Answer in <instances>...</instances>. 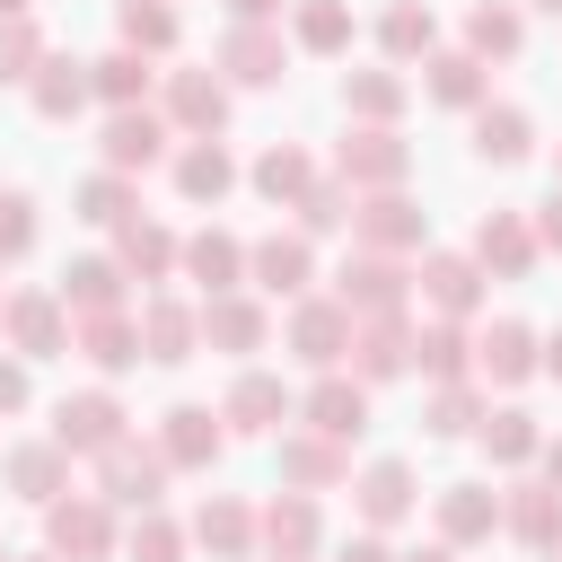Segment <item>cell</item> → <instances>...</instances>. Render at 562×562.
Segmentation results:
<instances>
[{
    "instance_id": "6da1fadb",
    "label": "cell",
    "mask_w": 562,
    "mask_h": 562,
    "mask_svg": "<svg viewBox=\"0 0 562 562\" xmlns=\"http://www.w3.org/2000/svg\"><path fill=\"white\" fill-rule=\"evenodd\" d=\"M114 439H123V404H114V395H61V404H53V448L105 457Z\"/></svg>"
},
{
    "instance_id": "7a4b0ae2",
    "label": "cell",
    "mask_w": 562,
    "mask_h": 562,
    "mask_svg": "<svg viewBox=\"0 0 562 562\" xmlns=\"http://www.w3.org/2000/svg\"><path fill=\"white\" fill-rule=\"evenodd\" d=\"M44 527H53V553H70V562H105L114 553V509L105 501H53Z\"/></svg>"
},
{
    "instance_id": "3957f363",
    "label": "cell",
    "mask_w": 562,
    "mask_h": 562,
    "mask_svg": "<svg viewBox=\"0 0 562 562\" xmlns=\"http://www.w3.org/2000/svg\"><path fill=\"white\" fill-rule=\"evenodd\" d=\"M334 299H342V307H369V316H395V307H404V263H395V255H351V263L334 272Z\"/></svg>"
},
{
    "instance_id": "277c9868",
    "label": "cell",
    "mask_w": 562,
    "mask_h": 562,
    "mask_svg": "<svg viewBox=\"0 0 562 562\" xmlns=\"http://www.w3.org/2000/svg\"><path fill=\"white\" fill-rule=\"evenodd\" d=\"M158 483H167V448H132V439L105 448V501L114 509H149Z\"/></svg>"
},
{
    "instance_id": "5b68a950",
    "label": "cell",
    "mask_w": 562,
    "mask_h": 562,
    "mask_svg": "<svg viewBox=\"0 0 562 562\" xmlns=\"http://www.w3.org/2000/svg\"><path fill=\"white\" fill-rule=\"evenodd\" d=\"M290 351L316 360V369H334V360L351 351V307H342V299H307V307L290 316Z\"/></svg>"
},
{
    "instance_id": "8992f818",
    "label": "cell",
    "mask_w": 562,
    "mask_h": 562,
    "mask_svg": "<svg viewBox=\"0 0 562 562\" xmlns=\"http://www.w3.org/2000/svg\"><path fill=\"white\" fill-rule=\"evenodd\" d=\"M9 342H18L26 360H44V351H70L61 299H53V290H18V299H9Z\"/></svg>"
},
{
    "instance_id": "52a82bcc",
    "label": "cell",
    "mask_w": 562,
    "mask_h": 562,
    "mask_svg": "<svg viewBox=\"0 0 562 562\" xmlns=\"http://www.w3.org/2000/svg\"><path fill=\"white\" fill-rule=\"evenodd\" d=\"M246 272H255V290H272V299H299L307 272H316V255H307V237H263V246L246 255Z\"/></svg>"
},
{
    "instance_id": "ba28073f",
    "label": "cell",
    "mask_w": 562,
    "mask_h": 562,
    "mask_svg": "<svg viewBox=\"0 0 562 562\" xmlns=\"http://www.w3.org/2000/svg\"><path fill=\"white\" fill-rule=\"evenodd\" d=\"M70 351H88L105 378H114V369H132V360H149V351H140V325H132L123 307H105V316H79V342H70Z\"/></svg>"
},
{
    "instance_id": "9c48e42d",
    "label": "cell",
    "mask_w": 562,
    "mask_h": 562,
    "mask_svg": "<svg viewBox=\"0 0 562 562\" xmlns=\"http://www.w3.org/2000/svg\"><path fill=\"white\" fill-rule=\"evenodd\" d=\"M492 527H501L492 483H448V492H439V536H448V544H483Z\"/></svg>"
},
{
    "instance_id": "30bf717a",
    "label": "cell",
    "mask_w": 562,
    "mask_h": 562,
    "mask_svg": "<svg viewBox=\"0 0 562 562\" xmlns=\"http://www.w3.org/2000/svg\"><path fill=\"white\" fill-rule=\"evenodd\" d=\"M26 88H35V114H44V123H70V114H79V105L97 97L88 61H53V53H44V70H35Z\"/></svg>"
},
{
    "instance_id": "8fae6325",
    "label": "cell",
    "mask_w": 562,
    "mask_h": 562,
    "mask_svg": "<svg viewBox=\"0 0 562 562\" xmlns=\"http://www.w3.org/2000/svg\"><path fill=\"white\" fill-rule=\"evenodd\" d=\"M167 114H176L184 132H202V140H211V132L228 123V88H220L211 70H176V88H167Z\"/></svg>"
},
{
    "instance_id": "7c38bea8",
    "label": "cell",
    "mask_w": 562,
    "mask_h": 562,
    "mask_svg": "<svg viewBox=\"0 0 562 562\" xmlns=\"http://www.w3.org/2000/svg\"><path fill=\"white\" fill-rule=\"evenodd\" d=\"M193 342H202V316L193 307H176V299H149L140 307V351L149 360H193Z\"/></svg>"
},
{
    "instance_id": "4fadbf2b",
    "label": "cell",
    "mask_w": 562,
    "mask_h": 562,
    "mask_svg": "<svg viewBox=\"0 0 562 562\" xmlns=\"http://www.w3.org/2000/svg\"><path fill=\"white\" fill-rule=\"evenodd\" d=\"M474 263H492V272H509V281H518V272L536 263V228H527V220H509V211H492V220L474 228Z\"/></svg>"
},
{
    "instance_id": "5bb4252c",
    "label": "cell",
    "mask_w": 562,
    "mask_h": 562,
    "mask_svg": "<svg viewBox=\"0 0 562 562\" xmlns=\"http://www.w3.org/2000/svg\"><path fill=\"white\" fill-rule=\"evenodd\" d=\"M307 422H316V439H360V422H369L360 378H325V386L307 395Z\"/></svg>"
},
{
    "instance_id": "9a60e30c",
    "label": "cell",
    "mask_w": 562,
    "mask_h": 562,
    "mask_svg": "<svg viewBox=\"0 0 562 562\" xmlns=\"http://www.w3.org/2000/svg\"><path fill=\"white\" fill-rule=\"evenodd\" d=\"M255 527H263V544H272L281 562H299V553L316 544V501H307V492H281V501H263Z\"/></svg>"
},
{
    "instance_id": "2e32d148",
    "label": "cell",
    "mask_w": 562,
    "mask_h": 562,
    "mask_svg": "<svg viewBox=\"0 0 562 562\" xmlns=\"http://www.w3.org/2000/svg\"><path fill=\"white\" fill-rule=\"evenodd\" d=\"M220 70H228V79H246V88H272V79H281V35L237 26V35L220 44Z\"/></svg>"
},
{
    "instance_id": "e0dca14e",
    "label": "cell",
    "mask_w": 562,
    "mask_h": 562,
    "mask_svg": "<svg viewBox=\"0 0 562 562\" xmlns=\"http://www.w3.org/2000/svg\"><path fill=\"white\" fill-rule=\"evenodd\" d=\"M158 140H167V132H158V114L123 105V114L105 123V167H114V176H132V167H149V158H158Z\"/></svg>"
},
{
    "instance_id": "ac0fdd59",
    "label": "cell",
    "mask_w": 562,
    "mask_h": 562,
    "mask_svg": "<svg viewBox=\"0 0 562 562\" xmlns=\"http://www.w3.org/2000/svg\"><path fill=\"white\" fill-rule=\"evenodd\" d=\"M342 176L351 184H404V140L395 132H351L342 140Z\"/></svg>"
},
{
    "instance_id": "d6986e66",
    "label": "cell",
    "mask_w": 562,
    "mask_h": 562,
    "mask_svg": "<svg viewBox=\"0 0 562 562\" xmlns=\"http://www.w3.org/2000/svg\"><path fill=\"white\" fill-rule=\"evenodd\" d=\"M228 184H237V158H228L220 140H193V149L176 158V193H184V202H220Z\"/></svg>"
},
{
    "instance_id": "ffe728a7",
    "label": "cell",
    "mask_w": 562,
    "mask_h": 562,
    "mask_svg": "<svg viewBox=\"0 0 562 562\" xmlns=\"http://www.w3.org/2000/svg\"><path fill=\"white\" fill-rule=\"evenodd\" d=\"M184 272H193L211 299H228V290H237V272H246V246H237V237H220V228H202V237L184 246Z\"/></svg>"
},
{
    "instance_id": "44dd1931",
    "label": "cell",
    "mask_w": 562,
    "mask_h": 562,
    "mask_svg": "<svg viewBox=\"0 0 562 562\" xmlns=\"http://www.w3.org/2000/svg\"><path fill=\"white\" fill-rule=\"evenodd\" d=\"M123 299V263H105V255H79L70 272H61V307H79V316H105Z\"/></svg>"
},
{
    "instance_id": "7402d4cb",
    "label": "cell",
    "mask_w": 562,
    "mask_h": 562,
    "mask_svg": "<svg viewBox=\"0 0 562 562\" xmlns=\"http://www.w3.org/2000/svg\"><path fill=\"white\" fill-rule=\"evenodd\" d=\"M422 290H430V307L465 316V307L483 299V263H474V255H430V263H422Z\"/></svg>"
},
{
    "instance_id": "603a6c76",
    "label": "cell",
    "mask_w": 562,
    "mask_h": 562,
    "mask_svg": "<svg viewBox=\"0 0 562 562\" xmlns=\"http://www.w3.org/2000/svg\"><path fill=\"white\" fill-rule=\"evenodd\" d=\"M351 369H360V378H404V369H413V334H404L395 316H378L369 334H351Z\"/></svg>"
},
{
    "instance_id": "cb8c5ba5",
    "label": "cell",
    "mask_w": 562,
    "mask_h": 562,
    "mask_svg": "<svg viewBox=\"0 0 562 562\" xmlns=\"http://www.w3.org/2000/svg\"><path fill=\"white\" fill-rule=\"evenodd\" d=\"M474 369H483V378H501V386H518V378L536 369V334L501 316V325H492V334L474 342Z\"/></svg>"
},
{
    "instance_id": "d4e9b609",
    "label": "cell",
    "mask_w": 562,
    "mask_h": 562,
    "mask_svg": "<svg viewBox=\"0 0 562 562\" xmlns=\"http://www.w3.org/2000/svg\"><path fill=\"white\" fill-rule=\"evenodd\" d=\"M158 448H167V465H211V457H220V413H202V404H176Z\"/></svg>"
},
{
    "instance_id": "484cf974",
    "label": "cell",
    "mask_w": 562,
    "mask_h": 562,
    "mask_svg": "<svg viewBox=\"0 0 562 562\" xmlns=\"http://www.w3.org/2000/svg\"><path fill=\"white\" fill-rule=\"evenodd\" d=\"M9 483H18V501H44V509H53L61 483H70V448H53V439H44V448H18V457H9Z\"/></svg>"
},
{
    "instance_id": "4316f807",
    "label": "cell",
    "mask_w": 562,
    "mask_h": 562,
    "mask_svg": "<svg viewBox=\"0 0 562 562\" xmlns=\"http://www.w3.org/2000/svg\"><path fill=\"white\" fill-rule=\"evenodd\" d=\"M501 518H509V527H518L527 544H544V553L562 544V492H553V483H518Z\"/></svg>"
},
{
    "instance_id": "83f0119b",
    "label": "cell",
    "mask_w": 562,
    "mask_h": 562,
    "mask_svg": "<svg viewBox=\"0 0 562 562\" xmlns=\"http://www.w3.org/2000/svg\"><path fill=\"white\" fill-rule=\"evenodd\" d=\"M527 149H536V132H527L518 105H483V114H474V158L509 167V158H527Z\"/></svg>"
},
{
    "instance_id": "f1b7e54d",
    "label": "cell",
    "mask_w": 562,
    "mask_h": 562,
    "mask_svg": "<svg viewBox=\"0 0 562 562\" xmlns=\"http://www.w3.org/2000/svg\"><path fill=\"white\" fill-rule=\"evenodd\" d=\"M281 413H290L281 378H263V369H255V378H237V386H228V413H220V422H237V430H272Z\"/></svg>"
},
{
    "instance_id": "f546056e",
    "label": "cell",
    "mask_w": 562,
    "mask_h": 562,
    "mask_svg": "<svg viewBox=\"0 0 562 562\" xmlns=\"http://www.w3.org/2000/svg\"><path fill=\"white\" fill-rule=\"evenodd\" d=\"M404 509H413V474H404L395 457L369 465V474H360V518H369V527H395Z\"/></svg>"
},
{
    "instance_id": "4dcf8cb0",
    "label": "cell",
    "mask_w": 562,
    "mask_h": 562,
    "mask_svg": "<svg viewBox=\"0 0 562 562\" xmlns=\"http://www.w3.org/2000/svg\"><path fill=\"white\" fill-rule=\"evenodd\" d=\"M351 228H360L369 246H413V237H422V211H413L404 193H378L369 211H351Z\"/></svg>"
},
{
    "instance_id": "1f68e13d",
    "label": "cell",
    "mask_w": 562,
    "mask_h": 562,
    "mask_svg": "<svg viewBox=\"0 0 562 562\" xmlns=\"http://www.w3.org/2000/svg\"><path fill=\"white\" fill-rule=\"evenodd\" d=\"M202 334H211L220 351H255V342H263V307H255V299H211V307H202Z\"/></svg>"
},
{
    "instance_id": "d6a6232c",
    "label": "cell",
    "mask_w": 562,
    "mask_h": 562,
    "mask_svg": "<svg viewBox=\"0 0 562 562\" xmlns=\"http://www.w3.org/2000/svg\"><path fill=\"white\" fill-rule=\"evenodd\" d=\"M193 536H202L211 553H228V562H246V544H255V518H246L237 501H202V509H193Z\"/></svg>"
},
{
    "instance_id": "836d02e7",
    "label": "cell",
    "mask_w": 562,
    "mask_h": 562,
    "mask_svg": "<svg viewBox=\"0 0 562 562\" xmlns=\"http://www.w3.org/2000/svg\"><path fill=\"white\" fill-rule=\"evenodd\" d=\"M114 26H123L132 53H167V44H176V9H167V0H123Z\"/></svg>"
},
{
    "instance_id": "e575fe53",
    "label": "cell",
    "mask_w": 562,
    "mask_h": 562,
    "mask_svg": "<svg viewBox=\"0 0 562 562\" xmlns=\"http://www.w3.org/2000/svg\"><path fill=\"white\" fill-rule=\"evenodd\" d=\"M88 79H97V97H114V114L123 105H140V88H149V61L123 44V53H105V61H88Z\"/></svg>"
},
{
    "instance_id": "d590c367",
    "label": "cell",
    "mask_w": 562,
    "mask_h": 562,
    "mask_svg": "<svg viewBox=\"0 0 562 562\" xmlns=\"http://www.w3.org/2000/svg\"><path fill=\"white\" fill-rule=\"evenodd\" d=\"M342 105L369 114V123H386V114H404V79H395V70H351V79H342Z\"/></svg>"
},
{
    "instance_id": "8d00e7d4",
    "label": "cell",
    "mask_w": 562,
    "mask_h": 562,
    "mask_svg": "<svg viewBox=\"0 0 562 562\" xmlns=\"http://www.w3.org/2000/svg\"><path fill=\"white\" fill-rule=\"evenodd\" d=\"M307 184H316V167H307L299 149H263V158H255V193H263V202H299Z\"/></svg>"
},
{
    "instance_id": "74e56055",
    "label": "cell",
    "mask_w": 562,
    "mask_h": 562,
    "mask_svg": "<svg viewBox=\"0 0 562 562\" xmlns=\"http://www.w3.org/2000/svg\"><path fill=\"white\" fill-rule=\"evenodd\" d=\"M299 44L307 53H342L351 44V9L342 0H299Z\"/></svg>"
},
{
    "instance_id": "f35d334b",
    "label": "cell",
    "mask_w": 562,
    "mask_h": 562,
    "mask_svg": "<svg viewBox=\"0 0 562 562\" xmlns=\"http://www.w3.org/2000/svg\"><path fill=\"white\" fill-rule=\"evenodd\" d=\"M430 97L439 105H483V61L474 53H439L430 61Z\"/></svg>"
},
{
    "instance_id": "ab89813d",
    "label": "cell",
    "mask_w": 562,
    "mask_h": 562,
    "mask_svg": "<svg viewBox=\"0 0 562 562\" xmlns=\"http://www.w3.org/2000/svg\"><path fill=\"white\" fill-rule=\"evenodd\" d=\"M167 263H176V237H167V228H149V220H123V272L158 281Z\"/></svg>"
},
{
    "instance_id": "60d3db41",
    "label": "cell",
    "mask_w": 562,
    "mask_h": 562,
    "mask_svg": "<svg viewBox=\"0 0 562 562\" xmlns=\"http://www.w3.org/2000/svg\"><path fill=\"white\" fill-rule=\"evenodd\" d=\"M483 448H492L501 465H527V457H536L544 439H536V422H527V413L509 404V413H483Z\"/></svg>"
},
{
    "instance_id": "b9f144b4",
    "label": "cell",
    "mask_w": 562,
    "mask_h": 562,
    "mask_svg": "<svg viewBox=\"0 0 562 562\" xmlns=\"http://www.w3.org/2000/svg\"><path fill=\"white\" fill-rule=\"evenodd\" d=\"M281 474L290 483H342V448L334 439H281Z\"/></svg>"
},
{
    "instance_id": "7bdbcfd3",
    "label": "cell",
    "mask_w": 562,
    "mask_h": 562,
    "mask_svg": "<svg viewBox=\"0 0 562 562\" xmlns=\"http://www.w3.org/2000/svg\"><path fill=\"white\" fill-rule=\"evenodd\" d=\"M378 44H386L395 61L430 53V9H422V0H395V9H386V26H378Z\"/></svg>"
},
{
    "instance_id": "ee69618b",
    "label": "cell",
    "mask_w": 562,
    "mask_h": 562,
    "mask_svg": "<svg viewBox=\"0 0 562 562\" xmlns=\"http://www.w3.org/2000/svg\"><path fill=\"white\" fill-rule=\"evenodd\" d=\"M79 220H97V228H123V220H132V184H123L114 167H105V176H88V184H79Z\"/></svg>"
},
{
    "instance_id": "f6af8a7d",
    "label": "cell",
    "mask_w": 562,
    "mask_h": 562,
    "mask_svg": "<svg viewBox=\"0 0 562 562\" xmlns=\"http://www.w3.org/2000/svg\"><path fill=\"white\" fill-rule=\"evenodd\" d=\"M44 70V35L26 18H0V79H35Z\"/></svg>"
},
{
    "instance_id": "bcb514c9",
    "label": "cell",
    "mask_w": 562,
    "mask_h": 562,
    "mask_svg": "<svg viewBox=\"0 0 562 562\" xmlns=\"http://www.w3.org/2000/svg\"><path fill=\"white\" fill-rule=\"evenodd\" d=\"M465 44H474V53H492V61H501V53H518V18H509V9H492V0H483V9H474V18H465Z\"/></svg>"
},
{
    "instance_id": "7dc6e473",
    "label": "cell",
    "mask_w": 562,
    "mask_h": 562,
    "mask_svg": "<svg viewBox=\"0 0 562 562\" xmlns=\"http://www.w3.org/2000/svg\"><path fill=\"white\" fill-rule=\"evenodd\" d=\"M413 360H422L430 378H457V369H465V334H457V325H430V334H413Z\"/></svg>"
},
{
    "instance_id": "c3c4849f",
    "label": "cell",
    "mask_w": 562,
    "mask_h": 562,
    "mask_svg": "<svg viewBox=\"0 0 562 562\" xmlns=\"http://www.w3.org/2000/svg\"><path fill=\"white\" fill-rule=\"evenodd\" d=\"M26 246H35V202L0 184V263H9V255H26Z\"/></svg>"
},
{
    "instance_id": "681fc988",
    "label": "cell",
    "mask_w": 562,
    "mask_h": 562,
    "mask_svg": "<svg viewBox=\"0 0 562 562\" xmlns=\"http://www.w3.org/2000/svg\"><path fill=\"white\" fill-rule=\"evenodd\" d=\"M351 211H360V202H342V184H307V193H299V220H307L316 237H325V228H342Z\"/></svg>"
},
{
    "instance_id": "f907efd6",
    "label": "cell",
    "mask_w": 562,
    "mask_h": 562,
    "mask_svg": "<svg viewBox=\"0 0 562 562\" xmlns=\"http://www.w3.org/2000/svg\"><path fill=\"white\" fill-rule=\"evenodd\" d=\"M474 422H483V404H474V386H448V395L430 404V430H439V439H457V430H474Z\"/></svg>"
},
{
    "instance_id": "816d5d0a",
    "label": "cell",
    "mask_w": 562,
    "mask_h": 562,
    "mask_svg": "<svg viewBox=\"0 0 562 562\" xmlns=\"http://www.w3.org/2000/svg\"><path fill=\"white\" fill-rule=\"evenodd\" d=\"M176 553H184V536H176L167 518L140 509V527H132V562H176Z\"/></svg>"
},
{
    "instance_id": "f5cc1de1",
    "label": "cell",
    "mask_w": 562,
    "mask_h": 562,
    "mask_svg": "<svg viewBox=\"0 0 562 562\" xmlns=\"http://www.w3.org/2000/svg\"><path fill=\"white\" fill-rule=\"evenodd\" d=\"M18 404H26V369H18V360H0V413H18Z\"/></svg>"
},
{
    "instance_id": "db71d44e",
    "label": "cell",
    "mask_w": 562,
    "mask_h": 562,
    "mask_svg": "<svg viewBox=\"0 0 562 562\" xmlns=\"http://www.w3.org/2000/svg\"><path fill=\"white\" fill-rule=\"evenodd\" d=\"M536 237H544V246H562V184H553V202L536 211Z\"/></svg>"
},
{
    "instance_id": "11a10c76",
    "label": "cell",
    "mask_w": 562,
    "mask_h": 562,
    "mask_svg": "<svg viewBox=\"0 0 562 562\" xmlns=\"http://www.w3.org/2000/svg\"><path fill=\"white\" fill-rule=\"evenodd\" d=\"M334 562H395V553H386V544H378V536H351V544H342V553H334Z\"/></svg>"
},
{
    "instance_id": "9f6ffc18",
    "label": "cell",
    "mask_w": 562,
    "mask_h": 562,
    "mask_svg": "<svg viewBox=\"0 0 562 562\" xmlns=\"http://www.w3.org/2000/svg\"><path fill=\"white\" fill-rule=\"evenodd\" d=\"M272 9H281V0H228V18H237V26H263Z\"/></svg>"
},
{
    "instance_id": "6f0895ef",
    "label": "cell",
    "mask_w": 562,
    "mask_h": 562,
    "mask_svg": "<svg viewBox=\"0 0 562 562\" xmlns=\"http://www.w3.org/2000/svg\"><path fill=\"white\" fill-rule=\"evenodd\" d=\"M404 562H457V553H448V544H422V553H404Z\"/></svg>"
},
{
    "instance_id": "680465c9",
    "label": "cell",
    "mask_w": 562,
    "mask_h": 562,
    "mask_svg": "<svg viewBox=\"0 0 562 562\" xmlns=\"http://www.w3.org/2000/svg\"><path fill=\"white\" fill-rule=\"evenodd\" d=\"M544 474H553V492H562V448H544Z\"/></svg>"
},
{
    "instance_id": "91938a15",
    "label": "cell",
    "mask_w": 562,
    "mask_h": 562,
    "mask_svg": "<svg viewBox=\"0 0 562 562\" xmlns=\"http://www.w3.org/2000/svg\"><path fill=\"white\" fill-rule=\"evenodd\" d=\"M544 369H553V378H562V334H553V342H544Z\"/></svg>"
},
{
    "instance_id": "94428289",
    "label": "cell",
    "mask_w": 562,
    "mask_h": 562,
    "mask_svg": "<svg viewBox=\"0 0 562 562\" xmlns=\"http://www.w3.org/2000/svg\"><path fill=\"white\" fill-rule=\"evenodd\" d=\"M0 18H26V0H0Z\"/></svg>"
},
{
    "instance_id": "6125c7cd",
    "label": "cell",
    "mask_w": 562,
    "mask_h": 562,
    "mask_svg": "<svg viewBox=\"0 0 562 562\" xmlns=\"http://www.w3.org/2000/svg\"><path fill=\"white\" fill-rule=\"evenodd\" d=\"M536 9H553V18H562V0H536Z\"/></svg>"
},
{
    "instance_id": "be15d7a7",
    "label": "cell",
    "mask_w": 562,
    "mask_h": 562,
    "mask_svg": "<svg viewBox=\"0 0 562 562\" xmlns=\"http://www.w3.org/2000/svg\"><path fill=\"white\" fill-rule=\"evenodd\" d=\"M553 562H562V544H553Z\"/></svg>"
},
{
    "instance_id": "e7e4bbea",
    "label": "cell",
    "mask_w": 562,
    "mask_h": 562,
    "mask_svg": "<svg viewBox=\"0 0 562 562\" xmlns=\"http://www.w3.org/2000/svg\"><path fill=\"white\" fill-rule=\"evenodd\" d=\"M0 562H9V553H0Z\"/></svg>"
}]
</instances>
